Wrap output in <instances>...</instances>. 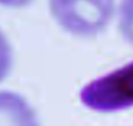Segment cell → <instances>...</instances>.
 <instances>
[{
	"mask_svg": "<svg viewBox=\"0 0 133 126\" xmlns=\"http://www.w3.org/2000/svg\"><path fill=\"white\" fill-rule=\"evenodd\" d=\"M119 30L123 38L133 45V0H121Z\"/></svg>",
	"mask_w": 133,
	"mask_h": 126,
	"instance_id": "obj_4",
	"label": "cell"
},
{
	"mask_svg": "<svg viewBox=\"0 0 133 126\" xmlns=\"http://www.w3.org/2000/svg\"><path fill=\"white\" fill-rule=\"evenodd\" d=\"M0 126H40L35 110L23 96L0 91Z\"/></svg>",
	"mask_w": 133,
	"mask_h": 126,
	"instance_id": "obj_3",
	"label": "cell"
},
{
	"mask_svg": "<svg viewBox=\"0 0 133 126\" xmlns=\"http://www.w3.org/2000/svg\"><path fill=\"white\" fill-rule=\"evenodd\" d=\"M13 64V52L5 35L0 32V82L6 77Z\"/></svg>",
	"mask_w": 133,
	"mask_h": 126,
	"instance_id": "obj_5",
	"label": "cell"
},
{
	"mask_svg": "<svg viewBox=\"0 0 133 126\" xmlns=\"http://www.w3.org/2000/svg\"><path fill=\"white\" fill-rule=\"evenodd\" d=\"M82 104L93 111L114 112L133 106V61L90 81L79 93Z\"/></svg>",
	"mask_w": 133,
	"mask_h": 126,
	"instance_id": "obj_2",
	"label": "cell"
},
{
	"mask_svg": "<svg viewBox=\"0 0 133 126\" xmlns=\"http://www.w3.org/2000/svg\"><path fill=\"white\" fill-rule=\"evenodd\" d=\"M54 20L69 34L92 38L109 25L114 0H49Z\"/></svg>",
	"mask_w": 133,
	"mask_h": 126,
	"instance_id": "obj_1",
	"label": "cell"
},
{
	"mask_svg": "<svg viewBox=\"0 0 133 126\" xmlns=\"http://www.w3.org/2000/svg\"><path fill=\"white\" fill-rule=\"evenodd\" d=\"M33 0H0V5L8 8H22L30 4Z\"/></svg>",
	"mask_w": 133,
	"mask_h": 126,
	"instance_id": "obj_6",
	"label": "cell"
}]
</instances>
